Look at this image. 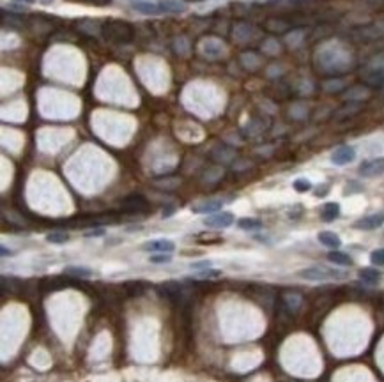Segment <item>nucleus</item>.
I'll return each mask as SVG.
<instances>
[{"label":"nucleus","mask_w":384,"mask_h":382,"mask_svg":"<svg viewBox=\"0 0 384 382\" xmlns=\"http://www.w3.org/2000/svg\"><path fill=\"white\" fill-rule=\"evenodd\" d=\"M46 241L51 242V244H64V242L69 241V235L66 232H50L46 235Z\"/></svg>","instance_id":"obj_19"},{"label":"nucleus","mask_w":384,"mask_h":382,"mask_svg":"<svg viewBox=\"0 0 384 382\" xmlns=\"http://www.w3.org/2000/svg\"><path fill=\"white\" fill-rule=\"evenodd\" d=\"M158 290H160L161 296L167 297L172 303H177L182 297V287L177 281H165V283H161L160 287H158Z\"/></svg>","instance_id":"obj_7"},{"label":"nucleus","mask_w":384,"mask_h":382,"mask_svg":"<svg viewBox=\"0 0 384 382\" xmlns=\"http://www.w3.org/2000/svg\"><path fill=\"white\" fill-rule=\"evenodd\" d=\"M292 186H294V189H296L297 193H306V191L312 189V182H310L308 179H296Z\"/></svg>","instance_id":"obj_21"},{"label":"nucleus","mask_w":384,"mask_h":382,"mask_svg":"<svg viewBox=\"0 0 384 382\" xmlns=\"http://www.w3.org/2000/svg\"><path fill=\"white\" fill-rule=\"evenodd\" d=\"M101 34L105 39L113 41V43H131L135 36L133 27L120 20H106L101 25Z\"/></svg>","instance_id":"obj_1"},{"label":"nucleus","mask_w":384,"mask_h":382,"mask_svg":"<svg viewBox=\"0 0 384 382\" xmlns=\"http://www.w3.org/2000/svg\"><path fill=\"white\" fill-rule=\"evenodd\" d=\"M124 289H126V294L130 297H140L145 290L142 281H127V283H124Z\"/></svg>","instance_id":"obj_15"},{"label":"nucleus","mask_w":384,"mask_h":382,"mask_svg":"<svg viewBox=\"0 0 384 382\" xmlns=\"http://www.w3.org/2000/svg\"><path fill=\"white\" fill-rule=\"evenodd\" d=\"M0 253H2V257H8L11 255V249H8L6 246H2V249H0Z\"/></svg>","instance_id":"obj_29"},{"label":"nucleus","mask_w":384,"mask_h":382,"mask_svg":"<svg viewBox=\"0 0 384 382\" xmlns=\"http://www.w3.org/2000/svg\"><path fill=\"white\" fill-rule=\"evenodd\" d=\"M80 2H87V4H94V6H108V4H112V0H80Z\"/></svg>","instance_id":"obj_26"},{"label":"nucleus","mask_w":384,"mask_h":382,"mask_svg":"<svg viewBox=\"0 0 384 382\" xmlns=\"http://www.w3.org/2000/svg\"><path fill=\"white\" fill-rule=\"evenodd\" d=\"M299 276L303 280L310 281H328V280H345L347 273H338V271L324 269V267H308V269L299 271Z\"/></svg>","instance_id":"obj_2"},{"label":"nucleus","mask_w":384,"mask_h":382,"mask_svg":"<svg viewBox=\"0 0 384 382\" xmlns=\"http://www.w3.org/2000/svg\"><path fill=\"white\" fill-rule=\"evenodd\" d=\"M66 274L69 276H75V278H91L92 276V271L87 269V267H78V266H69L66 267Z\"/></svg>","instance_id":"obj_18"},{"label":"nucleus","mask_w":384,"mask_h":382,"mask_svg":"<svg viewBox=\"0 0 384 382\" xmlns=\"http://www.w3.org/2000/svg\"><path fill=\"white\" fill-rule=\"evenodd\" d=\"M380 225H384V213H375L358 220L354 223V228H358V230H375Z\"/></svg>","instance_id":"obj_8"},{"label":"nucleus","mask_w":384,"mask_h":382,"mask_svg":"<svg viewBox=\"0 0 384 382\" xmlns=\"http://www.w3.org/2000/svg\"><path fill=\"white\" fill-rule=\"evenodd\" d=\"M237 225L243 230H259V228H262V221L257 220V218H241Z\"/></svg>","instance_id":"obj_17"},{"label":"nucleus","mask_w":384,"mask_h":382,"mask_svg":"<svg viewBox=\"0 0 384 382\" xmlns=\"http://www.w3.org/2000/svg\"><path fill=\"white\" fill-rule=\"evenodd\" d=\"M20 2H25V4H34V0H20Z\"/></svg>","instance_id":"obj_30"},{"label":"nucleus","mask_w":384,"mask_h":382,"mask_svg":"<svg viewBox=\"0 0 384 382\" xmlns=\"http://www.w3.org/2000/svg\"><path fill=\"white\" fill-rule=\"evenodd\" d=\"M340 216V206H338L337 202H328L326 206L323 207V211H321V218H323L324 221H335L337 218Z\"/></svg>","instance_id":"obj_13"},{"label":"nucleus","mask_w":384,"mask_h":382,"mask_svg":"<svg viewBox=\"0 0 384 382\" xmlns=\"http://www.w3.org/2000/svg\"><path fill=\"white\" fill-rule=\"evenodd\" d=\"M149 206L147 199L140 193H133V195H127L126 199L122 200V211H127V213H140V211H145Z\"/></svg>","instance_id":"obj_5"},{"label":"nucleus","mask_w":384,"mask_h":382,"mask_svg":"<svg viewBox=\"0 0 384 382\" xmlns=\"http://www.w3.org/2000/svg\"><path fill=\"white\" fill-rule=\"evenodd\" d=\"M149 262L151 264H168L172 262L170 253H156V255L149 257Z\"/></svg>","instance_id":"obj_22"},{"label":"nucleus","mask_w":384,"mask_h":382,"mask_svg":"<svg viewBox=\"0 0 384 382\" xmlns=\"http://www.w3.org/2000/svg\"><path fill=\"white\" fill-rule=\"evenodd\" d=\"M221 207H223L221 200H206V202L193 206L191 211L195 214H214L218 213V211H221Z\"/></svg>","instance_id":"obj_10"},{"label":"nucleus","mask_w":384,"mask_h":382,"mask_svg":"<svg viewBox=\"0 0 384 382\" xmlns=\"http://www.w3.org/2000/svg\"><path fill=\"white\" fill-rule=\"evenodd\" d=\"M103 234H105L103 230H94V232H89L87 237H94V235H103Z\"/></svg>","instance_id":"obj_28"},{"label":"nucleus","mask_w":384,"mask_h":382,"mask_svg":"<svg viewBox=\"0 0 384 382\" xmlns=\"http://www.w3.org/2000/svg\"><path fill=\"white\" fill-rule=\"evenodd\" d=\"M370 260H372L373 266L382 267V266H384V248H380V249H373L372 255H370Z\"/></svg>","instance_id":"obj_23"},{"label":"nucleus","mask_w":384,"mask_h":382,"mask_svg":"<svg viewBox=\"0 0 384 382\" xmlns=\"http://www.w3.org/2000/svg\"><path fill=\"white\" fill-rule=\"evenodd\" d=\"M191 267H193V269H209V267H211V262H209V260H202V262L191 264Z\"/></svg>","instance_id":"obj_25"},{"label":"nucleus","mask_w":384,"mask_h":382,"mask_svg":"<svg viewBox=\"0 0 384 382\" xmlns=\"http://www.w3.org/2000/svg\"><path fill=\"white\" fill-rule=\"evenodd\" d=\"M172 214H174V207H167V209H163V214H161V216L168 218V216H172Z\"/></svg>","instance_id":"obj_27"},{"label":"nucleus","mask_w":384,"mask_h":382,"mask_svg":"<svg viewBox=\"0 0 384 382\" xmlns=\"http://www.w3.org/2000/svg\"><path fill=\"white\" fill-rule=\"evenodd\" d=\"M186 2H200V0H186Z\"/></svg>","instance_id":"obj_31"},{"label":"nucleus","mask_w":384,"mask_h":382,"mask_svg":"<svg viewBox=\"0 0 384 382\" xmlns=\"http://www.w3.org/2000/svg\"><path fill=\"white\" fill-rule=\"evenodd\" d=\"M319 242L324 244L326 248H331V249H338L342 244V239L338 237L335 232H330V230H324V232H319Z\"/></svg>","instance_id":"obj_11"},{"label":"nucleus","mask_w":384,"mask_h":382,"mask_svg":"<svg viewBox=\"0 0 384 382\" xmlns=\"http://www.w3.org/2000/svg\"><path fill=\"white\" fill-rule=\"evenodd\" d=\"M384 173V158L366 159L359 165V175L363 177H377Z\"/></svg>","instance_id":"obj_4"},{"label":"nucleus","mask_w":384,"mask_h":382,"mask_svg":"<svg viewBox=\"0 0 384 382\" xmlns=\"http://www.w3.org/2000/svg\"><path fill=\"white\" fill-rule=\"evenodd\" d=\"M359 278H361L363 281H366V283H377V281L380 280V273L372 269V267H365V269L359 271Z\"/></svg>","instance_id":"obj_16"},{"label":"nucleus","mask_w":384,"mask_h":382,"mask_svg":"<svg viewBox=\"0 0 384 382\" xmlns=\"http://www.w3.org/2000/svg\"><path fill=\"white\" fill-rule=\"evenodd\" d=\"M328 260L337 266H352V259L344 251H338V249H333V251L328 253Z\"/></svg>","instance_id":"obj_14"},{"label":"nucleus","mask_w":384,"mask_h":382,"mask_svg":"<svg viewBox=\"0 0 384 382\" xmlns=\"http://www.w3.org/2000/svg\"><path fill=\"white\" fill-rule=\"evenodd\" d=\"M142 249L149 253H172L175 249V244L168 239H156V241H147Z\"/></svg>","instance_id":"obj_9"},{"label":"nucleus","mask_w":384,"mask_h":382,"mask_svg":"<svg viewBox=\"0 0 384 382\" xmlns=\"http://www.w3.org/2000/svg\"><path fill=\"white\" fill-rule=\"evenodd\" d=\"M234 223V214L221 211V213H214L204 220V225L209 228H228Z\"/></svg>","instance_id":"obj_3"},{"label":"nucleus","mask_w":384,"mask_h":382,"mask_svg":"<svg viewBox=\"0 0 384 382\" xmlns=\"http://www.w3.org/2000/svg\"><path fill=\"white\" fill-rule=\"evenodd\" d=\"M354 158H356V151L351 145H340V147L335 149L333 154H331V161L338 166L349 165V163L354 161Z\"/></svg>","instance_id":"obj_6"},{"label":"nucleus","mask_w":384,"mask_h":382,"mask_svg":"<svg viewBox=\"0 0 384 382\" xmlns=\"http://www.w3.org/2000/svg\"><path fill=\"white\" fill-rule=\"evenodd\" d=\"M221 276V271L218 269H204L200 271L199 274H197V278H200V280H207V278H218Z\"/></svg>","instance_id":"obj_24"},{"label":"nucleus","mask_w":384,"mask_h":382,"mask_svg":"<svg viewBox=\"0 0 384 382\" xmlns=\"http://www.w3.org/2000/svg\"><path fill=\"white\" fill-rule=\"evenodd\" d=\"M161 9H163L165 13H182V4H179V2H175V0H163V2H160Z\"/></svg>","instance_id":"obj_20"},{"label":"nucleus","mask_w":384,"mask_h":382,"mask_svg":"<svg viewBox=\"0 0 384 382\" xmlns=\"http://www.w3.org/2000/svg\"><path fill=\"white\" fill-rule=\"evenodd\" d=\"M133 9L142 15H160L163 13L160 4H152V2H133Z\"/></svg>","instance_id":"obj_12"}]
</instances>
